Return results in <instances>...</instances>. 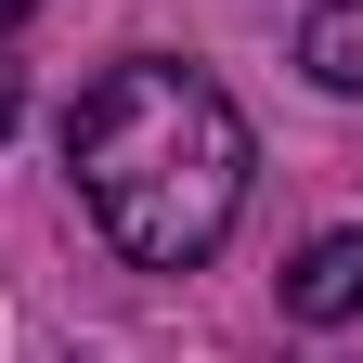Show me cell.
<instances>
[{
  "mask_svg": "<svg viewBox=\"0 0 363 363\" xmlns=\"http://www.w3.org/2000/svg\"><path fill=\"white\" fill-rule=\"evenodd\" d=\"M65 169H78V195L91 220H104V247L117 259H143V272H195L220 259V234L247 220V117H234V91H220L208 65H182V52H130L78 91V117H65Z\"/></svg>",
  "mask_w": 363,
  "mask_h": 363,
  "instance_id": "6da1fadb",
  "label": "cell"
},
{
  "mask_svg": "<svg viewBox=\"0 0 363 363\" xmlns=\"http://www.w3.org/2000/svg\"><path fill=\"white\" fill-rule=\"evenodd\" d=\"M363 311V234H311L286 259V325H350Z\"/></svg>",
  "mask_w": 363,
  "mask_h": 363,
  "instance_id": "7a4b0ae2",
  "label": "cell"
},
{
  "mask_svg": "<svg viewBox=\"0 0 363 363\" xmlns=\"http://www.w3.org/2000/svg\"><path fill=\"white\" fill-rule=\"evenodd\" d=\"M298 65H311V91L363 104V0H325V13L298 26Z\"/></svg>",
  "mask_w": 363,
  "mask_h": 363,
  "instance_id": "3957f363",
  "label": "cell"
},
{
  "mask_svg": "<svg viewBox=\"0 0 363 363\" xmlns=\"http://www.w3.org/2000/svg\"><path fill=\"white\" fill-rule=\"evenodd\" d=\"M0 130H13V65H0Z\"/></svg>",
  "mask_w": 363,
  "mask_h": 363,
  "instance_id": "277c9868",
  "label": "cell"
},
{
  "mask_svg": "<svg viewBox=\"0 0 363 363\" xmlns=\"http://www.w3.org/2000/svg\"><path fill=\"white\" fill-rule=\"evenodd\" d=\"M26 13H39V0H0V26H26Z\"/></svg>",
  "mask_w": 363,
  "mask_h": 363,
  "instance_id": "5b68a950",
  "label": "cell"
}]
</instances>
